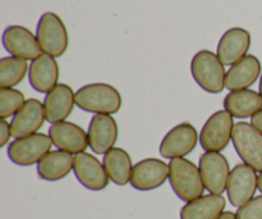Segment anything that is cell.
Masks as SVG:
<instances>
[{
	"instance_id": "6da1fadb",
	"label": "cell",
	"mask_w": 262,
	"mask_h": 219,
	"mask_svg": "<svg viewBox=\"0 0 262 219\" xmlns=\"http://www.w3.org/2000/svg\"><path fill=\"white\" fill-rule=\"evenodd\" d=\"M122 95L114 86L104 82L84 85L76 91V105L94 114H115L122 108Z\"/></svg>"
},
{
	"instance_id": "7a4b0ae2",
	"label": "cell",
	"mask_w": 262,
	"mask_h": 219,
	"mask_svg": "<svg viewBox=\"0 0 262 219\" xmlns=\"http://www.w3.org/2000/svg\"><path fill=\"white\" fill-rule=\"evenodd\" d=\"M169 182L177 196L186 203L201 197L206 190L200 168L186 158L171 159Z\"/></svg>"
},
{
	"instance_id": "3957f363",
	"label": "cell",
	"mask_w": 262,
	"mask_h": 219,
	"mask_svg": "<svg viewBox=\"0 0 262 219\" xmlns=\"http://www.w3.org/2000/svg\"><path fill=\"white\" fill-rule=\"evenodd\" d=\"M191 72L194 81L210 94H220L225 89L224 64L210 50H201L192 58Z\"/></svg>"
},
{
	"instance_id": "277c9868",
	"label": "cell",
	"mask_w": 262,
	"mask_h": 219,
	"mask_svg": "<svg viewBox=\"0 0 262 219\" xmlns=\"http://www.w3.org/2000/svg\"><path fill=\"white\" fill-rule=\"evenodd\" d=\"M36 36L42 53L54 58L61 56L68 49V31L61 18L53 12H46L41 15Z\"/></svg>"
},
{
	"instance_id": "5b68a950",
	"label": "cell",
	"mask_w": 262,
	"mask_h": 219,
	"mask_svg": "<svg viewBox=\"0 0 262 219\" xmlns=\"http://www.w3.org/2000/svg\"><path fill=\"white\" fill-rule=\"evenodd\" d=\"M234 117L228 110H217L210 115L200 132V144L205 151L220 153L233 138Z\"/></svg>"
},
{
	"instance_id": "8992f818",
	"label": "cell",
	"mask_w": 262,
	"mask_h": 219,
	"mask_svg": "<svg viewBox=\"0 0 262 219\" xmlns=\"http://www.w3.org/2000/svg\"><path fill=\"white\" fill-rule=\"evenodd\" d=\"M53 145L49 135L40 132L33 133L10 141L8 145V156L17 166L28 167L37 164L46 154L50 153Z\"/></svg>"
},
{
	"instance_id": "52a82bcc",
	"label": "cell",
	"mask_w": 262,
	"mask_h": 219,
	"mask_svg": "<svg viewBox=\"0 0 262 219\" xmlns=\"http://www.w3.org/2000/svg\"><path fill=\"white\" fill-rule=\"evenodd\" d=\"M232 143L243 163L262 172V133L248 122L235 123Z\"/></svg>"
},
{
	"instance_id": "ba28073f",
	"label": "cell",
	"mask_w": 262,
	"mask_h": 219,
	"mask_svg": "<svg viewBox=\"0 0 262 219\" xmlns=\"http://www.w3.org/2000/svg\"><path fill=\"white\" fill-rule=\"evenodd\" d=\"M200 135L191 123H179L171 128L161 140L159 151L165 159L186 158L197 146Z\"/></svg>"
},
{
	"instance_id": "9c48e42d",
	"label": "cell",
	"mask_w": 262,
	"mask_h": 219,
	"mask_svg": "<svg viewBox=\"0 0 262 219\" xmlns=\"http://www.w3.org/2000/svg\"><path fill=\"white\" fill-rule=\"evenodd\" d=\"M199 168L205 187L210 194L222 195L227 190L230 176L228 159L222 153L205 151L199 161Z\"/></svg>"
},
{
	"instance_id": "30bf717a",
	"label": "cell",
	"mask_w": 262,
	"mask_h": 219,
	"mask_svg": "<svg viewBox=\"0 0 262 219\" xmlns=\"http://www.w3.org/2000/svg\"><path fill=\"white\" fill-rule=\"evenodd\" d=\"M258 189V174L246 163L237 164L232 169L227 186L228 199L235 208H241L253 199Z\"/></svg>"
},
{
	"instance_id": "8fae6325",
	"label": "cell",
	"mask_w": 262,
	"mask_h": 219,
	"mask_svg": "<svg viewBox=\"0 0 262 219\" xmlns=\"http://www.w3.org/2000/svg\"><path fill=\"white\" fill-rule=\"evenodd\" d=\"M3 45L12 56L35 61L42 54L37 36L23 26H9L3 32Z\"/></svg>"
},
{
	"instance_id": "7c38bea8",
	"label": "cell",
	"mask_w": 262,
	"mask_h": 219,
	"mask_svg": "<svg viewBox=\"0 0 262 219\" xmlns=\"http://www.w3.org/2000/svg\"><path fill=\"white\" fill-rule=\"evenodd\" d=\"M169 180V164L161 159L147 158L133 166L130 185L138 191H151Z\"/></svg>"
},
{
	"instance_id": "4fadbf2b",
	"label": "cell",
	"mask_w": 262,
	"mask_h": 219,
	"mask_svg": "<svg viewBox=\"0 0 262 219\" xmlns=\"http://www.w3.org/2000/svg\"><path fill=\"white\" fill-rule=\"evenodd\" d=\"M73 172L79 184L91 191H101L109 185L110 180L104 164L86 151L74 155Z\"/></svg>"
},
{
	"instance_id": "5bb4252c",
	"label": "cell",
	"mask_w": 262,
	"mask_h": 219,
	"mask_svg": "<svg viewBox=\"0 0 262 219\" xmlns=\"http://www.w3.org/2000/svg\"><path fill=\"white\" fill-rule=\"evenodd\" d=\"M49 136L59 150L67 151L73 155L86 151L89 148V135L86 131L73 122L53 123L49 127Z\"/></svg>"
},
{
	"instance_id": "9a60e30c",
	"label": "cell",
	"mask_w": 262,
	"mask_h": 219,
	"mask_svg": "<svg viewBox=\"0 0 262 219\" xmlns=\"http://www.w3.org/2000/svg\"><path fill=\"white\" fill-rule=\"evenodd\" d=\"M89 145L95 154H106L118 140L117 121L110 114H94L90 121Z\"/></svg>"
},
{
	"instance_id": "2e32d148",
	"label": "cell",
	"mask_w": 262,
	"mask_h": 219,
	"mask_svg": "<svg viewBox=\"0 0 262 219\" xmlns=\"http://www.w3.org/2000/svg\"><path fill=\"white\" fill-rule=\"evenodd\" d=\"M251 46V33L241 27L228 30L217 44L216 55L224 66H234L247 55Z\"/></svg>"
},
{
	"instance_id": "e0dca14e",
	"label": "cell",
	"mask_w": 262,
	"mask_h": 219,
	"mask_svg": "<svg viewBox=\"0 0 262 219\" xmlns=\"http://www.w3.org/2000/svg\"><path fill=\"white\" fill-rule=\"evenodd\" d=\"M76 105V92L66 84H58L43 99L46 121L49 123L64 122L73 112Z\"/></svg>"
},
{
	"instance_id": "ac0fdd59",
	"label": "cell",
	"mask_w": 262,
	"mask_h": 219,
	"mask_svg": "<svg viewBox=\"0 0 262 219\" xmlns=\"http://www.w3.org/2000/svg\"><path fill=\"white\" fill-rule=\"evenodd\" d=\"M46 121L43 103L37 99H28L19 112L10 121L13 137L20 138L37 133Z\"/></svg>"
},
{
	"instance_id": "d6986e66",
	"label": "cell",
	"mask_w": 262,
	"mask_h": 219,
	"mask_svg": "<svg viewBox=\"0 0 262 219\" xmlns=\"http://www.w3.org/2000/svg\"><path fill=\"white\" fill-rule=\"evenodd\" d=\"M28 79L33 90L48 94L58 85L59 66L55 58L48 54H41L32 61L28 71Z\"/></svg>"
},
{
	"instance_id": "ffe728a7",
	"label": "cell",
	"mask_w": 262,
	"mask_h": 219,
	"mask_svg": "<svg viewBox=\"0 0 262 219\" xmlns=\"http://www.w3.org/2000/svg\"><path fill=\"white\" fill-rule=\"evenodd\" d=\"M261 74V63L255 55H247L232 66L225 76V89L229 91L246 90L252 86Z\"/></svg>"
},
{
	"instance_id": "44dd1931",
	"label": "cell",
	"mask_w": 262,
	"mask_h": 219,
	"mask_svg": "<svg viewBox=\"0 0 262 219\" xmlns=\"http://www.w3.org/2000/svg\"><path fill=\"white\" fill-rule=\"evenodd\" d=\"M74 155L63 150H51L37 163V173L45 181L55 182L73 171Z\"/></svg>"
},
{
	"instance_id": "7402d4cb",
	"label": "cell",
	"mask_w": 262,
	"mask_h": 219,
	"mask_svg": "<svg viewBox=\"0 0 262 219\" xmlns=\"http://www.w3.org/2000/svg\"><path fill=\"white\" fill-rule=\"evenodd\" d=\"M225 197L223 195H202L188 202L181 209V219H217L224 213Z\"/></svg>"
},
{
	"instance_id": "603a6c76",
	"label": "cell",
	"mask_w": 262,
	"mask_h": 219,
	"mask_svg": "<svg viewBox=\"0 0 262 219\" xmlns=\"http://www.w3.org/2000/svg\"><path fill=\"white\" fill-rule=\"evenodd\" d=\"M224 109L241 120L253 117L262 109V97L260 92L250 89L230 91L224 99Z\"/></svg>"
},
{
	"instance_id": "cb8c5ba5",
	"label": "cell",
	"mask_w": 262,
	"mask_h": 219,
	"mask_svg": "<svg viewBox=\"0 0 262 219\" xmlns=\"http://www.w3.org/2000/svg\"><path fill=\"white\" fill-rule=\"evenodd\" d=\"M102 164H104L109 180L115 185L125 186L127 184H130L133 164L129 154L124 149L113 148L112 150L104 154Z\"/></svg>"
},
{
	"instance_id": "d4e9b609",
	"label": "cell",
	"mask_w": 262,
	"mask_h": 219,
	"mask_svg": "<svg viewBox=\"0 0 262 219\" xmlns=\"http://www.w3.org/2000/svg\"><path fill=\"white\" fill-rule=\"evenodd\" d=\"M30 71L27 61L17 56H5L0 61V87H14L23 81Z\"/></svg>"
},
{
	"instance_id": "484cf974",
	"label": "cell",
	"mask_w": 262,
	"mask_h": 219,
	"mask_svg": "<svg viewBox=\"0 0 262 219\" xmlns=\"http://www.w3.org/2000/svg\"><path fill=\"white\" fill-rule=\"evenodd\" d=\"M25 94L14 87H0V118L14 117L26 104Z\"/></svg>"
},
{
	"instance_id": "4316f807",
	"label": "cell",
	"mask_w": 262,
	"mask_h": 219,
	"mask_svg": "<svg viewBox=\"0 0 262 219\" xmlns=\"http://www.w3.org/2000/svg\"><path fill=\"white\" fill-rule=\"evenodd\" d=\"M238 219H262V195L253 197L252 200L238 208Z\"/></svg>"
},
{
	"instance_id": "83f0119b",
	"label": "cell",
	"mask_w": 262,
	"mask_h": 219,
	"mask_svg": "<svg viewBox=\"0 0 262 219\" xmlns=\"http://www.w3.org/2000/svg\"><path fill=\"white\" fill-rule=\"evenodd\" d=\"M13 136L10 123L7 120H0V146H5L9 144L10 137Z\"/></svg>"
},
{
	"instance_id": "f1b7e54d",
	"label": "cell",
	"mask_w": 262,
	"mask_h": 219,
	"mask_svg": "<svg viewBox=\"0 0 262 219\" xmlns=\"http://www.w3.org/2000/svg\"><path fill=\"white\" fill-rule=\"evenodd\" d=\"M250 123L253 126V127L257 128V130L262 133V109L260 110V112L256 113L253 117H251V122Z\"/></svg>"
},
{
	"instance_id": "f546056e",
	"label": "cell",
	"mask_w": 262,
	"mask_h": 219,
	"mask_svg": "<svg viewBox=\"0 0 262 219\" xmlns=\"http://www.w3.org/2000/svg\"><path fill=\"white\" fill-rule=\"evenodd\" d=\"M217 219H238L237 214L233 212H224Z\"/></svg>"
},
{
	"instance_id": "4dcf8cb0",
	"label": "cell",
	"mask_w": 262,
	"mask_h": 219,
	"mask_svg": "<svg viewBox=\"0 0 262 219\" xmlns=\"http://www.w3.org/2000/svg\"><path fill=\"white\" fill-rule=\"evenodd\" d=\"M258 190L262 192V172L258 174Z\"/></svg>"
},
{
	"instance_id": "1f68e13d",
	"label": "cell",
	"mask_w": 262,
	"mask_h": 219,
	"mask_svg": "<svg viewBox=\"0 0 262 219\" xmlns=\"http://www.w3.org/2000/svg\"><path fill=\"white\" fill-rule=\"evenodd\" d=\"M260 95L262 97V74H261V79H260Z\"/></svg>"
}]
</instances>
